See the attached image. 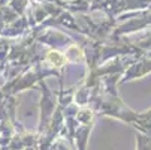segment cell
<instances>
[{
  "mask_svg": "<svg viewBox=\"0 0 151 150\" xmlns=\"http://www.w3.org/2000/svg\"><path fill=\"white\" fill-rule=\"evenodd\" d=\"M48 59H50V62L52 63L54 66H61L63 63H64V59H63V56H60L57 51H51V53L48 54Z\"/></svg>",
  "mask_w": 151,
  "mask_h": 150,
  "instance_id": "1",
  "label": "cell"
}]
</instances>
